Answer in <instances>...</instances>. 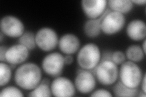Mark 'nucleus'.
<instances>
[{
    "label": "nucleus",
    "instance_id": "7ed1b4c3",
    "mask_svg": "<svg viewBox=\"0 0 146 97\" xmlns=\"http://www.w3.org/2000/svg\"><path fill=\"white\" fill-rule=\"evenodd\" d=\"M120 81L126 86L136 89L139 86L143 79V72L136 63L127 61L121 64L119 69Z\"/></svg>",
    "mask_w": 146,
    "mask_h": 97
},
{
    "label": "nucleus",
    "instance_id": "0eeeda50",
    "mask_svg": "<svg viewBox=\"0 0 146 97\" xmlns=\"http://www.w3.org/2000/svg\"><path fill=\"white\" fill-rule=\"evenodd\" d=\"M65 65L64 56L59 52H52L46 55L42 62L43 71L52 77L60 76Z\"/></svg>",
    "mask_w": 146,
    "mask_h": 97
},
{
    "label": "nucleus",
    "instance_id": "aec40b11",
    "mask_svg": "<svg viewBox=\"0 0 146 97\" xmlns=\"http://www.w3.org/2000/svg\"><path fill=\"white\" fill-rule=\"evenodd\" d=\"M18 43L25 46L29 50L34 49L36 46L35 34L32 32H26L18 39Z\"/></svg>",
    "mask_w": 146,
    "mask_h": 97
},
{
    "label": "nucleus",
    "instance_id": "1a4fd4ad",
    "mask_svg": "<svg viewBox=\"0 0 146 97\" xmlns=\"http://www.w3.org/2000/svg\"><path fill=\"white\" fill-rule=\"evenodd\" d=\"M76 89L82 94H89L96 86V78L90 71L80 69L74 80Z\"/></svg>",
    "mask_w": 146,
    "mask_h": 97
},
{
    "label": "nucleus",
    "instance_id": "9d476101",
    "mask_svg": "<svg viewBox=\"0 0 146 97\" xmlns=\"http://www.w3.org/2000/svg\"><path fill=\"white\" fill-rule=\"evenodd\" d=\"M51 90L52 96L70 97L76 94V87L72 81L65 77H57L52 81Z\"/></svg>",
    "mask_w": 146,
    "mask_h": 97
},
{
    "label": "nucleus",
    "instance_id": "39448f33",
    "mask_svg": "<svg viewBox=\"0 0 146 97\" xmlns=\"http://www.w3.org/2000/svg\"><path fill=\"white\" fill-rule=\"evenodd\" d=\"M36 46L44 52H50L56 48L58 43L57 32L50 27L40 29L35 34Z\"/></svg>",
    "mask_w": 146,
    "mask_h": 97
},
{
    "label": "nucleus",
    "instance_id": "4468645a",
    "mask_svg": "<svg viewBox=\"0 0 146 97\" xmlns=\"http://www.w3.org/2000/svg\"><path fill=\"white\" fill-rule=\"evenodd\" d=\"M126 32L131 40L139 41L144 40L146 36L145 22L139 19L132 20L128 24Z\"/></svg>",
    "mask_w": 146,
    "mask_h": 97
},
{
    "label": "nucleus",
    "instance_id": "412c9836",
    "mask_svg": "<svg viewBox=\"0 0 146 97\" xmlns=\"http://www.w3.org/2000/svg\"><path fill=\"white\" fill-rule=\"evenodd\" d=\"M12 77V69L11 66L7 63H0V86H5L10 81Z\"/></svg>",
    "mask_w": 146,
    "mask_h": 97
},
{
    "label": "nucleus",
    "instance_id": "f8f14e48",
    "mask_svg": "<svg viewBox=\"0 0 146 97\" xmlns=\"http://www.w3.org/2000/svg\"><path fill=\"white\" fill-rule=\"evenodd\" d=\"M107 6L106 0H82L81 7L90 19H98L102 15Z\"/></svg>",
    "mask_w": 146,
    "mask_h": 97
},
{
    "label": "nucleus",
    "instance_id": "cd10ccee",
    "mask_svg": "<svg viewBox=\"0 0 146 97\" xmlns=\"http://www.w3.org/2000/svg\"><path fill=\"white\" fill-rule=\"evenodd\" d=\"M131 2L133 4H138V5H144L146 3L145 0H132Z\"/></svg>",
    "mask_w": 146,
    "mask_h": 97
},
{
    "label": "nucleus",
    "instance_id": "6e6552de",
    "mask_svg": "<svg viewBox=\"0 0 146 97\" xmlns=\"http://www.w3.org/2000/svg\"><path fill=\"white\" fill-rule=\"evenodd\" d=\"M0 29L4 36L11 38H20L25 33L23 22L13 15H6L1 18Z\"/></svg>",
    "mask_w": 146,
    "mask_h": 97
},
{
    "label": "nucleus",
    "instance_id": "bb28decb",
    "mask_svg": "<svg viewBox=\"0 0 146 97\" xmlns=\"http://www.w3.org/2000/svg\"><path fill=\"white\" fill-rule=\"evenodd\" d=\"M141 89H142V91L144 92V93L146 94V87H145V74L143 75V79L141 80Z\"/></svg>",
    "mask_w": 146,
    "mask_h": 97
},
{
    "label": "nucleus",
    "instance_id": "f3484780",
    "mask_svg": "<svg viewBox=\"0 0 146 97\" xmlns=\"http://www.w3.org/2000/svg\"><path fill=\"white\" fill-rule=\"evenodd\" d=\"M125 56L129 61L138 63L144 59L145 53L142 48L138 45H131L125 51Z\"/></svg>",
    "mask_w": 146,
    "mask_h": 97
},
{
    "label": "nucleus",
    "instance_id": "6ab92c4d",
    "mask_svg": "<svg viewBox=\"0 0 146 97\" xmlns=\"http://www.w3.org/2000/svg\"><path fill=\"white\" fill-rule=\"evenodd\" d=\"M29 96L33 97H48L52 96L51 87L49 85V81L46 79L42 80L37 86L31 90Z\"/></svg>",
    "mask_w": 146,
    "mask_h": 97
},
{
    "label": "nucleus",
    "instance_id": "393cba45",
    "mask_svg": "<svg viewBox=\"0 0 146 97\" xmlns=\"http://www.w3.org/2000/svg\"><path fill=\"white\" fill-rule=\"evenodd\" d=\"M7 48L6 46H0V61H1V62L5 61V55L7 51Z\"/></svg>",
    "mask_w": 146,
    "mask_h": 97
},
{
    "label": "nucleus",
    "instance_id": "b1692460",
    "mask_svg": "<svg viewBox=\"0 0 146 97\" xmlns=\"http://www.w3.org/2000/svg\"><path fill=\"white\" fill-rule=\"evenodd\" d=\"M91 96H105V97H111L113 96L111 92L104 89H99L96 90H93L91 93Z\"/></svg>",
    "mask_w": 146,
    "mask_h": 97
},
{
    "label": "nucleus",
    "instance_id": "f257e3e1",
    "mask_svg": "<svg viewBox=\"0 0 146 97\" xmlns=\"http://www.w3.org/2000/svg\"><path fill=\"white\" fill-rule=\"evenodd\" d=\"M14 80L16 84L26 90H32L42 81L41 68L34 63H23L15 72Z\"/></svg>",
    "mask_w": 146,
    "mask_h": 97
},
{
    "label": "nucleus",
    "instance_id": "ddd939ff",
    "mask_svg": "<svg viewBox=\"0 0 146 97\" xmlns=\"http://www.w3.org/2000/svg\"><path fill=\"white\" fill-rule=\"evenodd\" d=\"M58 48L60 51L65 55H72L80 49L79 38L73 34H66L58 40Z\"/></svg>",
    "mask_w": 146,
    "mask_h": 97
},
{
    "label": "nucleus",
    "instance_id": "f03ea898",
    "mask_svg": "<svg viewBox=\"0 0 146 97\" xmlns=\"http://www.w3.org/2000/svg\"><path fill=\"white\" fill-rule=\"evenodd\" d=\"M101 51L98 45L87 43L79 50L77 62L81 69L92 71L101 61Z\"/></svg>",
    "mask_w": 146,
    "mask_h": 97
},
{
    "label": "nucleus",
    "instance_id": "5701e85b",
    "mask_svg": "<svg viewBox=\"0 0 146 97\" xmlns=\"http://www.w3.org/2000/svg\"><path fill=\"white\" fill-rule=\"evenodd\" d=\"M125 54L119 50H117L111 53V61L115 63L116 65H121L125 61Z\"/></svg>",
    "mask_w": 146,
    "mask_h": 97
},
{
    "label": "nucleus",
    "instance_id": "a878e982",
    "mask_svg": "<svg viewBox=\"0 0 146 97\" xmlns=\"http://www.w3.org/2000/svg\"><path fill=\"white\" fill-rule=\"evenodd\" d=\"M64 61L66 65H71L74 61V58L72 55H66L65 56H64Z\"/></svg>",
    "mask_w": 146,
    "mask_h": 97
},
{
    "label": "nucleus",
    "instance_id": "c85d7f7f",
    "mask_svg": "<svg viewBox=\"0 0 146 97\" xmlns=\"http://www.w3.org/2000/svg\"><path fill=\"white\" fill-rule=\"evenodd\" d=\"M146 43V41H145V40L144 39V42H143V46L141 48H142V49H143V51L144 52V53H145V44Z\"/></svg>",
    "mask_w": 146,
    "mask_h": 97
},
{
    "label": "nucleus",
    "instance_id": "4be33fe9",
    "mask_svg": "<svg viewBox=\"0 0 146 97\" xmlns=\"http://www.w3.org/2000/svg\"><path fill=\"white\" fill-rule=\"evenodd\" d=\"M23 94L20 89L13 86H6L0 91V96L2 97H23Z\"/></svg>",
    "mask_w": 146,
    "mask_h": 97
},
{
    "label": "nucleus",
    "instance_id": "20e7f679",
    "mask_svg": "<svg viewBox=\"0 0 146 97\" xmlns=\"http://www.w3.org/2000/svg\"><path fill=\"white\" fill-rule=\"evenodd\" d=\"M93 71L96 78L104 86H111L115 84L119 77L117 65L111 60L100 61Z\"/></svg>",
    "mask_w": 146,
    "mask_h": 97
},
{
    "label": "nucleus",
    "instance_id": "dca6fc26",
    "mask_svg": "<svg viewBox=\"0 0 146 97\" xmlns=\"http://www.w3.org/2000/svg\"><path fill=\"white\" fill-rule=\"evenodd\" d=\"M85 35L90 38L98 36L101 32V21L98 19H90L86 21L84 26Z\"/></svg>",
    "mask_w": 146,
    "mask_h": 97
},
{
    "label": "nucleus",
    "instance_id": "9b49d317",
    "mask_svg": "<svg viewBox=\"0 0 146 97\" xmlns=\"http://www.w3.org/2000/svg\"><path fill=\"white\" fill-rule=\"evenodd\" d=\"M29 55V50L18 43L7 48L5 55V61L13 66L20 65L26 61Z\"/></svg>",
    "mask_w": 146,
    "mask_h": 97
},
{
    "label": "nucleus",
    "instance_id": "a211bd4d",
    "mask_svg": "<svg viewBox=\"0 0 146 97\" xmlns=\"http://www.w3.org/2000/svg\"><path fill=\"white\" fill-rule=\"evenodd\" d=\"M113 93L116 96L133 97L138 95V89H132L126 86L121 81L116 82L113 87Z\"/></svg>",
    "mask_w": 146,
    "mask_h": 97
},
{
    "label": "nucleus",
    "instance_id": "2eb2a0df",
    "mask_svg": "<svg viewBox=\"0 0 146 97\" xmlns=\"http://www.w3.org/2000/svg\"><path fill=\"white\" fill-rule=\"evenodd\" d=\"M107 4L111 11L123 15L130 12L133 7V4L130 0H109Z\"/></svg>",
    "mask_w": 146,
    "mask_h": 97
},
{
    "label": "nucleus",
    "instance_id": "423d86ee",
    "mask_svg": "<svg viewBox=\"0 0 146 97\" xmlns=\"http://www.w3.org/2000/svg\"><path fill=\"white\" fill-rule=\"evenodd\" d=\"M125 24L124 15L110 11L101 20V31L107 35H115L123 29Z\"/></svg>",
    "mask_w": 146,
    "mask_h": 97
}]
</instances>
